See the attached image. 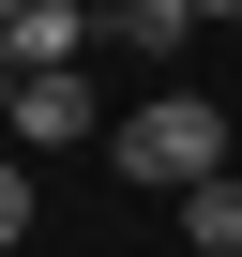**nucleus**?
<instances>
[{"label": "nucleus", "mask_w": 242, "mask_h": 257, "mask_svg": "<svg viewBox=\"0 0 242 257\" xmlns=\"http://www.w3.org/2000/svg\"><path fill=\"white\" fill-rule=\"evenodd\" d=\"M0 137H31V152L106 137V91H91V76H0Z\"/></svg>", "instance_id": "nucleus-3"}, {"label": "nucleus", "mask_w": 242, "mask_h": 257, "mask_svg": "<svg viewBox=\"0 0 242 257\" xmlns=\"http://www.w3.org/2000/svg\"><path fill=\"white\" fill-rule=\"evenodd\" d=\"M91 16H121V0H91Z\"/></svg>", "instance_id": "nucleus-8"}, {"label": "nucleus", "mask_w": 242, "mask_h": 257, "mask_svg": "<svg viewBox=\"0 0 242 257\" xmlns=\"http://www.w3.org/2000/svg\"><path fill=\"white\" fill-rule=\"evenodd\" d=\"M197 31H242V0H197Z\"/></svg>", "instance_id": "nucleus-7"}, {"label": "nucleus", "mask_w": 242, "mask_h": 257, "mask_svg": "<svg viewBox=\"0 0 242 257\" xmlns=\"http://www.w3.org/2000/svg\"><path fill=\"white\" fill-rule=\"evenodd\" d=\"M106 167L152 182V197L227 182V106H212V91H152V106H121V121H106Z\"/></svg>", "instance_id": "nucleus-1"}, {"label": "nucleus", "mask_w": 242, "mask_h": 257, "mask_svg": "<svg viewBox=\"0 0 242 257\" xmlns=\"http://www.w3.org/2000/svg\"><path fill=\"white\" fill-rule=\"evenodd\" d=\"M16 242H31V167L0 152V257H16Z\"/></svg>", "instance_id": "nucleus-6"}, {"label": "nucleus", "mask_w": 242, "mask_h": 257, "mask_svg": "<svg viewBox=\"0 0 242 257\" xmlns=\"http://www.w3.org/2000/svg\"><path fill=\"white\" fill-rule=\"evenodd\" d=\"M106 46H137V61H167V46H197V0H121V16H106Z\"/></svg>", "instance_id": "nucleus-5"}, {"label": "nucleus", "mask_w": 242, "mask_h": 257, "mask_svg": "<svg viewBox=\"0 0 242 257\" xmlns=\"http://www.w3.org/2000/svg\"><path fill=\"white\" fill-rule=\"evenodd\" d=\"M182 257H242V167L182 197Z\"/></svg>", "instance_id": "nucleus-4"}, {"label": "nucleus", "mask_w": 242, "mask_h": 257, "mask_svg": "<svg viewBox=\"0 0 242 257\" xmlns=\"http://www.w3.org/2000/svg\"><path fill=\"white\" fill-rule=\"evenodd\" d=\"M106 16L91 0H0V76H91Z\"/></svg>", "instance_id": "nucleus-2"}]
</instances>
